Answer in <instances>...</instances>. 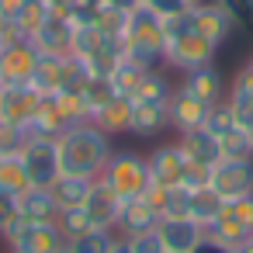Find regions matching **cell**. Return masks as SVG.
Returning <instances> with one entry per match:
<instances>
[{"label": "cell", "mask_w": 253, "mask_h": 253, "mask_svg": "<svg viewBox=\"0 0 253 253\" xmlns=\"http://www.w3.org/2000/svg\"><path fill=\"white\" fill-rule=\"evenodd\" d=\"M32 187L28 180V170L21 163L18 153H7V156H0V191H7V194H25Z\"/></svg>", "instance_id": "obj_28"}, {"label": "cell", "mask_w": 253, "mask_h": 253, "mask_svg": "<svg viewBox=\"0 0 253 253\" xmlns=\"http://www.w3.org/2000/svg\"><path fill=\"white\" fill-rule=\"evenodd\" d=\"M142 7L167 21V18H180V14H187V11H191V0H142Z\"/></svg>", "instance_id": "obj_40"}, {"label": "cell", "mask_w": 253, "mask_h": 253, "mask_svg": "<svg viewBox=\"0 0 253 253\" xmlns=\"http://www.w3.org/2000/svg\"><path fill=\"white\" fill-rule=\"evenodd\" d=\"M94 191V180L90 177H77V173H59V180L52 184V198L59 205V211L66 208H84L87 198Z\"/></svg>", "instance_id": "obj_23"}, {"label": "cell", "mask_w": 253, "mask_h": 253, "mask_svg": "<svg viewBox=\"0 0 253 253\" xmlns=\"http://www.w3.org/2000/svg\"><path fill=\"white\" fill-rule=\"evenodd\" d=\"M90 122H94L104 135H111V139L128 135V132H132V101L115 94V97H108V101L90 115Z\"/></svg>", "instance_id": "obj_18"}, {"label": "cell", "mask_w": 253, "mask_h": 253, "mask_svg": "<svg viewBox=\"0 0 253 253\" xmlns=\"http://www.w3.org/2000/svg\"><path fill=\"white\" fill-rule=\"evenodd\" d=\"M222 215H229V218H236L239 225H246V229L253 232V194H246V198H232V201H225V208H222Z\"/></svg>", "instance_id": "obj_39"}, {"label": "cell", "mask_w": 253, "mask_h": 253, "mask_svg": "<svg viewBox=\"0 0 253 253\" xmlns=\"http://www.w3.org/2000/svg\"><path fill=\"white\" fill-rule=\"evenodd\" d=\"M18 211L28 222H56L59 205L52 198V187H28L25 194H18Z\"/></svg>", "instance_id": "obj_22"}, {"label": "cell", "mask_w": 253, "mask_h": 253, "mask_svg": "<svg viewBox=\"0 0 253 253\" xmlns=\"http://www.w3.org/2000/svg\"><path fill=\"white\" fill-rule=\"evenodd\" d=\"M173 87L177 84H170V77H167V70H149L146 73V80H142V87H139V94L132 97V101H170V94H173Z\"/></svg>", "instance_id": "obj_31"}, {"label": "cell", "mask_w": 253, "mask_h": 253, "mask_svg": "<svg viewBox=\"0 0 253 253\" xmlns=\"http://www.w3.org/2000/svg\"><path fill=\"white\" fill-rule=\"evenodd\" d=\"M21 7H25V0H0V21H18V14H21Z\"/></svg>", "instance_id": "obj_43"}, {"label": "cell", "mask_w": 253, "mask_h": 253, "mask_svg": "<svg viewBox=\"0 0 253 253\" xmlns=\"http://www.w3.org/2000/svg\"><path fill=\"white\" fill-rule=\"evenodd\" d=\"M250 139H253V128H250Z\"/></svg>", "instance_id": "obj_52"}, {"label": "cell", "mask_w": 253, "mask_h": 253, "mask_svg": "<svg viewBox=\"0 0 253 253\" xmlns=\"http://www.w3.org/2000/svg\"><path fill=\"white\" fill-rule=\"evenodd\" d=\"M163 35H167V70L191 73L198 66L215 63V56H218V45L211 39H205L191 25V11L180 14V18H167L163 21Z\"/></svg>", "instance_id": "obj_2"}, {"label": "cell", "mask_w": 253, "mask_h": 253, "mask_svg": "<svg viewBox=\"0 0 253 253\" xmlns=\"http://www.w3.org/2000/svg\"><path fill=\"white\" fill-rule=\"evenodd\" d=\"M84 211H87V218H90L94 229H115L118 215H122V198L115 191H108L101 180H94V191H90Z\"/></svg>", "instance_id": "obj_20"}, {"label": "cell", "mask_w": 253, "mask_h": 253, "mask_svg": "<svg viewBox=\"0 0 253 253\" xmlns=\"http://www.w3.org/2000/svg\"><path fill=\"white\" fill-rule=\"evenodd\" d=\"M56 253H73V250H70V246H66V243H63V246H59V250H56Z\"/></svg>", "instance_id": "obj_50"}, {"label": "cell", "mask_w": 253, "mask_h": 253, "mask_svg": "<svg viewBox=\"0 0 253 253\" xmlns=\"http://www.w3.org/2000/svg\"><path fill=\"white\" fill-rule=\"evenodd\" d=\"M250 63H253V59H250Z\"/></svg>", "instance_id": "obj_56"}, {"label": "cell", "mask_w": 253, "mask_h": 253, "mask_svg": "<svg viewBox=\"0 0 253 253\" xmlns=\"http://www.w3.org/2000/svg\"><path fill=\"white\" fill-rule=\"evenodd\" d=\"M167 108H170V128L177 135L180 132H191V128H201L205 125V115H208V104L198 101L194 94H187L184 87H173Z\"/></svg>", "instance_id": "obj_14"}, {"label": "cell", "mask_w": 253, "mask_h": 253, "mask_svg": "<svg viewBox=\"0 0 253 253\" xmlns=\"http://www.w3.org/2000/svg\"><path fill=\"white\" fill-rule=\"evenodd\" d=\"M56 229H59V236H63L66 243H73L77 236H84V232H87V229H94V225H90V218H87V211H84V208H66V211H59Z\"/></svg>", "instance_id": "obj_35"}, {"label": "cell", "mask_w": 253, "mask_h": 253, "mask_svg": "<svg viewBox=\"0 0 253 253\" xmlns=\"http://www.w3.org/2000/svg\"><path fill=\"white\" fill-rule=\"evenodd\" d=\"M97 180L108 191H115L122 201H128V198H139V194L149 191L153 173H149V163H146L142 153H135V149H115Z\"/></svg>", "instance_id": "obj_4"}, {"label": "cell", "mask_w": 253, "mask_h": 253, "mask_svg": "<svg viewBox=\"0 0 253 253\" xmlns=\"http://www.w3.org/2000/svg\"><path fill=\"white\" fill-rule=\"evenodd\" d=\"M18 156H21L25 170H28L32 187H52V184L59 180V173H63V163H59V142H56V139L32 135Z\"/></svg>", "instance_id": "obj_5"}, {"label": "cell", "mask_w": 253, "mask_h": 253, "mask_svg": "<svg viewBox=\"0 0 253 253\" xmlns=\"http://www.w3.org/2000/svg\"><path fill=\"white\" fill-rule=\"evenodd\" d=\"M225 7V14L239 25V28H253V0H215Z\"/></svg>", "instance_id": "obj_41"}, {"label": "cell", "mask_w": 253, "mask_h": 253, "mask_svg": "<svg viewBox=\"0 0 253 253\" xmlns=\"http://www.w3.org/2000/svg\"><path fill=\"white\" fill-rule=\"evenodd\" d=\"M108 253H132V250H128V243H125V239L118 236V239H115V246H111Z\"/></svg>", "instance_id": "obj_48"}, {"label": "cell", "mask_w": 253, "mask_h": 253, "mask_svg": "<svg viewBox=\"0 0 253 253\" xmlns=\"http://www.w3.org/2000/svg\"><path fill=\"white\" fill-rule=\"evenodd\" d=\"M32 139L28 125H11V122H0V153H21L25 142Z\"/></svg>", "instance_id": "obj_36"}, {"label": "cell", "mask_w": 253, "mask_h": 253, "mask_svg": "<svg viewBox=\"0 0 253 253\" xmlns=\"http://www.w3.org/2000/svg\"><path fill=\"white\" fill-rule=\"evenodd\" d=\"M205 128L211 132V135H225V132H232L236 128V118H232V108L222 101V104H215V108H208V115H205Z\"/></svg>", "instance_id": "obj_37"}, {"label": "cell", "mask_w": 253, "mask_h": 253, "mask_svg": "<svg viewBox=\"0 0 253 253\" xmlns=\"http://www.w3.org/2000/svg\"><path fill=\"white\" fill-rule=\"evenodd\" d=\"M52 14H56V11L45 4V0H25V7H21V14H18V21H14V25L21 28V35H25V39H32V35H35V32L52 18Z\"/></svg>", "instance_id": "obj_30"}, {"label": "cell", "mask_w": 253, "mask_h": 253, "mask_svg": "<svg viewBox=\"0 0 253 253\" xmlns=\"http://www.w3.org/2000/svg\"><path fill=\"white\" fill-rule=\"evenodd\" d=\"M0 94H4V84H0Z\"/></svg>", "instance_id": "obj_51"}, {"label": "cell", "mask_w": 253, "mask_h": 253, "mask_svg": "<svg viewBox=\"0 0 253 253\" xmlns=\"http://www.w3.org/2000/svg\"><path fill=\"white\" fill-rule=\"evenodd\" d=\"M128 18H132V14L115 11V7H108V4H104V7L94 14V25L104 32V39H118V42H122V39H125V32H128Z\"/></svg>", "instance_id": "obj_34"}, {"label": "cell", "mask_w": 253, "mask_h": 253, "mask_svg": "<svg viewBox=\"0 0 253 253\" xmlns=\"http://www.w3.org/2000/svg\"><path fill=\"white\" fill-rule=\"evenodd\" d=\"M104 32L94 25V21H87V25H73V45H70V56H77V59H94L101 49H104Z\"/></svg>", "instance_id": "obj_27"}, {"label": "cell", "mask_w": 253, "mask_h": 253, "mask_svg": "<svg viewBox=\"0 0 253 253\" xmlns=\"http://www.w3.org/2000/svg\"><path fill=\"white\" fill-rule=\"evenodd\" d=\"M156 229H160L167 250H173V253H194L198 243L205 239V225H198L194 218H160Z\"/></svg>", "instance_id": "obj_19"}, {"label": "cell", "mask_w": 253, "mask_h": 253, "mask_svg": "<svg viewBox=\"0 0 253 253\" xmlns=\"http://www.w3.org/2000/svg\"><path fill=\"white\" fill-rule=\"evenodd\" d=\"M125 59L146 66V70H167V35H163V18L153 11L139 7L128 18V32L122 39Z\"/></svg>", "instance_id": "obj_3"}, {"label": "cell", "mask_w": 253, "mask_h": 253, "mask_svg": "<svg viewBox=\"0 0 253 253\" xmlns=\"http://www.w3.org/2000/svg\"><path fill=\"white\" fill-rule=\"evenodd\" d=\"M18 218H21V211H18V194L0 191V236H4Z\"/></svg>", "instance_id": "obj_42"}, {"label": "cell", "mask_w": 253, "mask_h": 253, "mask_svg": "<svg viewBox=\"0 0 253 253\" xmlns=\"http://www.w3.org/2000/svg\"><path fill=\"white\" fill-rule=\"evenodd\" d=\"M56 142H59V163H63V173H77V177H90V180L101 177L104 163H108L111 153H115V139L104 135L94 122L70 125Z\"/></svg>", "instance_id": "obj_1"}, {"label": "cell", "mask_w": 253, "mask_h": 253, "mask_svg": "<svg viewBox=\"0 0 253 253\" xmlns=\"http://www.w3.org/2000/svg\"><path fill=\"white\" fill-rule=\"evenodd\" d=\"M205 236H208V239H215V243H222V246H229L232 253H239V250L250 243V236H253V232H250L246 225H239L236 218L218 215V218H215V222L205 229Z\"/></svg>", "instance_id": "obj_24"}, {"label": "cell", "mask_w": 253, "mask_h": 253, "mask_svg": "<svg viewBox=\"0 0 253 253\" xmlns=\"http://www.w3.org/2000/svg\"><path fill=\"white\" fill-rule=\"evenodd\" d=\"M222 208H225V198H218L208 184L205 187H198V191H191V211H187V218H194L198 225H211L218 215H222Z\"/></svg>", "instance_id": "obj_25"}, {"label": "cell", "mask_w": 253, "mask_h": 253, "mask_svg": "<svg viewBox=\"0 0 253 253\" xmlns=\"http://www.w3.org/2000/svg\"><path fill=\"white\" fill-rule=\"evenodd\" d=\"M170 128V108L163 101H132V132L135 139H160Z\"/></svg>", "instance_id": "obj_15"}, {"label": "cell", "mask_w": 253, "mask_h": 253, "mask_svg": "<svg viewBox=\"0 0 253 253\" xmlns=\"http://www.w3.org/2000/svg\"><path fill=\"white\" fill-rule=\"evenodd\" d=\"M0 156H4V153H0Z\"/></svg>", "instance_id": "obj_54"}, {"label": "cell", "mask_w": 253, "mask_h": 253, "mask_svg": "<svg viewBox=\"0 0 253 253\" xmlns=\"http://www.w3.org/2000/svg\"><path fill=\"white\" fill-rule=\"evenodd\" d=\"M45 4H49L56 14H70V11L77 7V0H45Z\"/></svg>", "instance_id": "obj_46"}, {"label": "cell", "mask_w": 253, "mask_h": 253, "mask_svg": "<svg viewBox=\"0 0 253 253\" xmlns=\"http://www.w3.org/2000/svg\"><path fill=\"white\" fill-rule=\"evenodd\" d=\"M239 253H253V239H250V243H246V246H243Z\"/></svg>", "instance_id": "obj_49"}, {"label": "cell", "mask_w": 253, "mask_h": 253, "mask_svg": "<svg viewBox=\"0 0 253 253\" xmlns=\"http://www.w3.org/2000/svg\"><path fill=\"white\" fill-rule=\"evenodd\" d=\"M222 160H253V139H250V132L246 128H232V132H225L222 139Z\"/></svg>", "instance_id": "obj_33"}, {"label": "cell", "mask_w": 253, "mask_h": 253, "mask_svg": "<svg viewBox=\"0 0 253 253\" xmlns=\"http://www.w3.org/2000/svg\"><path fill=\"white\" fill-rule=\"evenodd\" d=\"M250 239H253V236H250Z\"/></svg>", "instance_id": "obj_55"}, {"label": "cell", "mask_w": 253, "mask_h": 253, "mask_svg": "<svg viewBox=\"0 0 253 253\" xmlns=\"http://www.w3.org/2000/svg\"><path fill=\"white\" fill-rule=\"evenodd\" d=\"M177 87H184L187 94H194V97L205 101L208 108L222 104L225 94H229V84H225V77H222V70H218L215 63L198 66V70H191V73H180V84H177Z\"/></svg>", "instance_id": "obj_10"}, {"label": "cell", "mask_w": 253, "mask_h": 253, "mask_svg": "<svg viewBox=\"0 0 253 253\" xmlns=\"http://www.w3.org/2000/svg\"><path fill=\"white\" fill-rule=\"evenodd\" d=\"M194 253H232V250H229V246H222V243H215V239H208V236H205V239H201V243H198V250H194Z\"/></svg>", "instance_id": "obj_44"}, {"label": "cell", "mask_w": 253, "mask_h": 253, "mask_svg": "<svg viewBox=\"0 0 253 253\" xmlns=\"http://www.w3.org/2000/svg\"><path fill=\"white\" fill-rule=\"evenodd\" d=\"M167 253H173V250H167Z\"/></svg>", "instance_id": "obj_53"}, {"label": "cell", "mask_w": 253, "mask_h": 253, "mask_svg": "<svg viewBox=\"0 0 253 253\" xmlns=\"http://www.w3.org/2000/svg\"><path fill=\"white\" fill-rule=\"evenodd\" d=\"M32 45L39 49V56H70V45H73V21L66 14H52L35 35H32Z\"/></svg>", "instance_id": "obj_13"}, {"label": "cell", "mask_w": 253, "mask_h": 253, "mask_svg": "<svg viewBox=\"0 0 253 253\" xmlns=\"http://www.w3.org/2000/svg\"><path fill=\"white\" fill-rule=\"evenodd\" d=\"M128 243L132 253H167V243L160 236V229H146V232H135V236H122Z\"/></svg>", "instance_id": "obj_38"}, {"label": "cell", "mask_w": 253, "mask_h": 253, "mask_svg": "<svg viewBox=\"0 0 253 253\" xmlns=\"http://www.w3.org/2000/svg\"><path fill=\"white\" fill-rule=\"evenodd\" d=\"M115 239H118V232L115 229H87L84 236H77L73 243H66L73 253H108L111 246H115Z\"/></svg>", "instance_id": "obj_32"}, {"label": "cell", "mask_w": 253, "mask_h": 253, "mask_svg": "<svg viewBox=\"0 0 253 253\" xmlns=\"http://www.w3.org/2000/svg\"><path fill=\"white\" fill-rule=\"evenodd\" d=\"M52 97H56V108H59V118H63L66 128L70 125H80V122H90V108H87L84 90H59Z\"/></svg>", "instance_id": "obj_29"}, {"label": "cell", "mask_w": 253, "mask_h": 253, "mask_svg": "<svg viewBox=\"0 0 253 253\" xmlns=\"http://www.w3.org/2000/svg\"><path fill=\"white\" fill-rule=\"evenodd\" d=\"M146 163H149L153 180L156 184H167V187L184 184V173L191 167L187 156H184V149H180V142H160V146H153L146 153Z\"/></svg>", "instance_id": "obj_9"}, {"label": "cell", "mask_w": 253, "mask_h": 253, "mask_svg": "<svg viewBox=\"0 0 253 253\" xmlns=\"http://www.w3.org/2000/svg\"><path fill=\"white\" fill-rule=\"evenodd\" d=\"M39 59H42V56H39V49L32 45V39H25V42L4 49V52H0V84H7V87H25V84H32V73H35Z\"/></svg>", "instance_id": "obj_8"}, {"label": "cell", "mask_w": 253, "mask_h": 253, "mask_svg": "<svg viewBox=\"0 0 253 253\" xmlns=\"http://www.w3.org/2000/svg\"><path fill=\"white\" fill-rule=\"evenodd\" d=\"M146 66H139V63H132V59H122L118 66H115V73H111V90L118 94V97H135L139 94V87H142V80H146Z\"/></svg>", "instance_id": "obj_26"}, {"label": "cell", "mask_w": 253, "mask_h": 253, "mask_svg": "<svg viewBox=\"0 0 253 253\" xmlns=\"http://www.w3.org/2000/svg\"><path fill=\"white\" fill-rule=\"evenodd\" d=\"M104 4H108V0H77V7H87V11H94V14H97Z\"/></svg>", "instance_id": "obj_47"}, {"label": "cell", "mask_w": 253, "mask_h": 253, "mask_svg": "<svg viewBox=\"0 0 253 253\" xmlns=\"http://www.w3.org/2000/svg\"><path fill=\"white\" fill-rule=\"evenodd\" d=\"M156 225H160V211L146 194L122 201V215H118V225H115L118 236H135V232H146V229H156Z\"/></svg>", "instance_id": "obj_17"}, {"label": "cell", "mask_w": 253, "mask_h": 253, "mask_svg": "<svg viewBox=\"0 0 253 253\" xmlns=\"http://www.w3.org/2000/svg\"><path fill=\"white\" fill-rule=\"evenodd\" d=\"M108 7H115V11H125V14H135V11L142 7V0H108Z\"/></svg>", "instance_id": "obj_45"}, {"label": "cell", "mask_w": 253, "mask_h": 253, "mask_svg": "<svg viewBox=\"0 0 253 253\" xmlns=\"http://www.w3.org/2000/svg\"><path fill=\"white\" fill-rule=\"evenodd\" d=\"M0 239L7 243L11 253H56L66 243L56 222H28V218H18Z\"/></svg>", "instance_id": "obj_6"}, {"label": "cell", "mask_w": 253, "mask_h": 253, "mask_svg": "<svg viewBox=\"0 0 253 253\" xmlns=\"http://www.w3.org/2000/svg\"><path fill=\"white\" fill-rule=\"evenodd\" d=\"M39 90L32 84L25 87H7L4 84V94H0V122H11V125H28L35 108H39Z\"/></svg>", "instance_id": "obj_16"}, {"label": "cell", "mask_w": 253, "mask_h": 253, "mask_svg": "<svg viewBox=\"0 0 253 253\" xmlns=\"http://www.w3.org/2000/svg\"><path fill=\"white\" fill-rule=\"evenodd\" d=\"M191 25L205 35V39H211L218 49L229 42V35L239 28L229 14H225V7L222 4H215V0H201V4H191Z\"/></svg>", "instance_id": "obj_11"}, {"label": "cell", "mask_w": 253, "mask_h": 253, "mask_svg": "<svg viewBox=\"0 0 253 253\" xmlns=\"http://www.w3.org/2000/svg\"><path fill=\"white\" fill-rule=\"evenodd\" d=\"M146 198L156 205L160 218H187V211H191V191L184 184L167 187V184H156L153 180L149 191H146Z\"/></svg>", "instance_id": "obj_21"}, {"label": "cell", "mask_w": 253, "mask_h": 253, "mask_svg": "<svg viewBox=\"0 0 253 253\" xmlns=\"http://www.w3.org/2000/svg\"><path fill=\"white\" fill-rule=\"evenodd\" d=\"M208 187L225 201L253 194V160H218L208 173Z\"/></svg>", "instance_id": "obj_7"}, {"label": "cell", "mask_w": 253, "mask_h": 253, "mask_svg": "<svg viewBox=\"0 0 253 253\" xmlns=\"http://www.w3.org/2000/svg\"><path fill=\"white\" fill-rule=\"evenodd\" d=\"M177 142H180V149H184V156H187L191 167L211 170V167L222 160V142H218V135H211L205 125H201V128H191V132H180Z\"/></svg>", "instance_id": "obj_12"}]
</instances>
